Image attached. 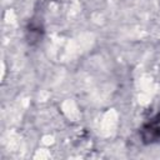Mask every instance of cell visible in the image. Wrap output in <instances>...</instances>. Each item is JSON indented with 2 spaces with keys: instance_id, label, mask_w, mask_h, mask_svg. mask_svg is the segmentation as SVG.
I'll return each mask as SVG.
<instances>
[{
  "instance_id": "1",
  "label": "cell",
  "mask_w": 160,
  "mask_h": 160,
  "mask_svg": "<svg viewBox=\"0 0 160 160\" xmlns=\"http://www.w3.org/2000/svg\"><path fill=\"white\" fill-rule=\"evenodd\" d=\"M140 136L144 144H154L160 141V112L141 126Z\"/></svg>"
}]
</instances>
